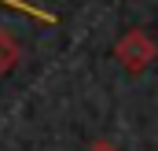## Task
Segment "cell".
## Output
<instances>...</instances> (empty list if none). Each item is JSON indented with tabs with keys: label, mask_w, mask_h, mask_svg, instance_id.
<instances>
[{
	"label": "cell",
	"mask_w": 158,
	"mask_h": 151,
	"mask_svg": "<svg viewBox=\"0 0 158 151\" xmlns=\"http://www.w3.org/2000/svg\"><path fill=\"white\" fill-rule=\"evenodd\" d=\"M155 55H158V44L151 41L147 30H129V33H121L118 44H114V59H118L129 74H143V70L155 63Z\"/></svg>",
	"instance_id": "obj_1"
},
{
	"label": "cell",
	"mask_w": 158,
	"mask_h": 151,
	"mask_svg": "<svg viewBox=\"0 0 158 151\" xmlns=\"http://www.w3.org/2000/svg\"><path fill=\"white\" fill-rule=\"evenodd\" d=\"M88 151H121V148H118V144H110V140H96Z\"/></svg>",
	"instance_id": "obj_3"
},
{
	"label": "cell",
	"mask_w": 158,
	"mask_h": 151,
	"mask_svg": "<svg viewBox=\"0 0 158 151\" xmlns=\"http://www.w3.org/2000/svg\"><path fill=\"white\" fill-rule=\"evenodd\" d=\"M19 44L15 37L7 33V30H0V74H7V70H15V63H19Z\"/></svg>",
	"instance_id": "obj_2"
}]
</instances>
